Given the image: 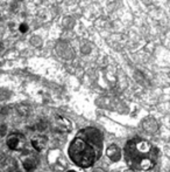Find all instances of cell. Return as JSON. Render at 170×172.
<instances>
[{"instance_id":"1","label":"cell","mask_w":170,"mask_h":172,"mask_svg":"<svg viewBox=\"0 0 170 172\" xmlns=\"http://www.w3.org/2000/svg\"><path fill=\"white\" fill-rule=\"evenodd\" d=\"M103 151V133L96 128L82 129L69 147V157L80 167H90Z\"/></svg>"},{"instance_id":"2","label":"cell","mask_w":170,"mask_h":172,"mask_svg":"<svg viewBox=\"0 0 170 172\" xmlns=\"http://www.w3.org/2000/svg\"><path fill=\"white\" fill-rule=\"evenodd\" d=\"M127 164L136 171H147L154 167L158 158V150L148 140L135 138L127 143L125 149Z\"/></svg>"},{"instance_id":"3","label":"cell","mask_w":170,"mask_h":172,"mask_svg":"<svg viewBox=\"0 0 170 172\" xmlns=\"http://www.w3.org/2000/svg\"><path fill=\"white\" fill-rule=\"evenodd\" d=\"M26 145H27V140H26L24 136L21 135V133H19V132L11 133L7 137V147L11 150L22 151V150H24Z\"/></svg>"},{"instance_id":"4","label":"cell","mask_w":170,"mask_h":172,"mask_svg":"<svg viewBox=\"0 0 170 172\" xmlns=\"http://www.w3.org/2000/svg\"><path fill=\"white\" fill-rule=\"evenodd\" d=\"M55 125L62 132H70L72 130L71 122L63 116H55Z\"/></svg>"},{"instance_id":"5","label":"cell","mask_w":170,"mask_h":172,"mask_svg":"<svg viewBox=\"0 0 170 172\" xmlns=\"http://www.w3.org/2000/svg\"><path fill=\"white\" fill-rule=\"evenodd\" d=\"M47 142H48L47 137H44V136H42V135H37V136L33 137V139H32V145H33V148H34L36 151H42V150H44L46 147H47Z\"/></svg>"},{"instance_id":"6","label":"cell","mask_w":170,"mask_h":172,"mask_svg":"<svg viewBox=\"0 0 170 172\" xmlns=\"http://www.w3.org/2000/svg\"><path fill=\"white\" fill-rule=\"evenodd\" d=\"M106 155H107V157H108L112 162H118V160L121 158V150L119 149L118 145L112 144V145H109V147L107 148Z\"/></svg>"},{"instance_id":"7","label":"cell","mask_w":170,"mask_h":172,"mask_svg":"<svg viewBox=\"0 0 170 172\" xmlns=\"http://www.w3.org/2000/svg\"><path fill=\"white\" fill-rule=\"evenodd\" d=\"M22 165L24 167V170L27 171H33L36 169L37 166V158L33 155H27L26 157H23L22 159Z\"/></svg>"},{"instance_id":"8","label":"cell","mask_w":170,"mask_h":172,"mask_svg":"<svg viewBox=\"0 0 170 172\" xmlns=\"http://www.w3.org/2000/svg\"><path fill=\"white\" fill-rule=\"evenodd\" d=\"M28 31V26L26 25V23H22V25H20V32H22V33H26Z\"/></svg>"},{"instance_id":"9","label":"cell","mask_w":170,"mask_h":172,"mask_svg":"<svg viewBox=\"0 0 170 172\" xmlns=\"http://www.w3.org/2000/svg\"><path fill=\"white\" fill-rule=\"evenodd\" d=\"M93 172H104V171H103V170H100V169H97V170H95Z\"/></svg>"},{"instance_id":"10","label":"cell","mask_w":170,"mask_h":172,"mask_svg":"<svg viewBox=\"0 0 170 172\" xmlns=\"http://www.w3.org/2000/svg\"><path fill=\"white\" fill-rule=\"evenodd\" d=\"M68 172H76V171H68Z\"/></svg>"}]
</instances>
